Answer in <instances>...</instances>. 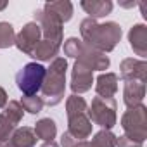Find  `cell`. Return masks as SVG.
<instances>
[{
  "instance_id": "obj_31",
  "label": "cell",
  "mask_w": 147,
  "mask_h": 147,
  "mask_svg": "<svg viewBox=\"0 0 147 147\" xmlns=\"http://www.w3.org/2000/svg\"><path fill=\"white\" fill-rule=\"evenodd\" d=\"M7 7V2H5V0H4V2H0V11H4Z\"/></svg>"
},
{
  "instance_id": "obj_7",
  "label": "cell",
  "mask_w": 147,
  "mask_h": 147,
  "mask_svg": "<svg viewBox=\"0 0 147 147\" xmlns=\"http://www.w3.org/2000/svg\"><path fill=\"white\" fill-rule=\"evenodd\" d=\"M40 38H42V30H40L38 23L33 21V23L24 24V28L16 35V42H14V45H16L21 52L31 55V52H33L35 47L38 45Z\"/></svg>"
},
{
  "instance_id": "obj_23",
  "label": "cell",
  "mask_w": 147,
  "mask_h": 147,
  "mask_svg": "<svg viewBox=\"0 0 147 147\" xmlns=\"http://www.w3.org/2000/svg\"><path fill=\"white\" fill-rule=\"evenodd\" d=\"M19 104H21L23 109L28 111L30 114H38V113L43 109V100H42V97H38V95H24Z\"/></svg>"
},
{
  "instance_id": "obj_21",
  "label": "cell",
  "mask_w": 147,
  "mask_h": 147,
  "mask_svg": "<svg viewBox=\"0 0 147 147\" xmlns=\"http://www.w3.org/2000/svg\"><path fill=\"white\" fill-rule=\"evenodd\" d=\"M16 42V33L11 23H0V49H9Z\"/></svg>"
},
{
  "instance_id": "obj_26",
  "label": "cell",
  "mask_w": 147,
  "mask_h": 147,
  "mask_svg": "<svg viewBox=\"0 0 147 147\" xmlns=\"http://www.w3.org/2000/svg\"><path fill=\"white\" fill-rule=\"evenodd\" d=\"M82 47H83V42L82 40H78V38H67L66 42H64V54L67 55V57H78V54H80V50H82Z\"/></svg>"
},
{
  "instance_id": "obj_9",
  "label": "cell",
  "mask_w": 147,
  "mask_h": 147,
  "mask_svg": "<svg viewBox=\"0 0 147 147\" xmlns=\"http://www.w3.org/2000/svg\"><path fill=\"white\" fill-rule=\"evenodd\" d=\"M76 61H80L82 64H85V66L90 67L92 71H94V69L104 71V69L109 67V57H107L104 52H99V50H95V49L87 47L85 43H83V47H82V50H80Z\"/></svg>"
},
{
  "instance_id": "obj_3",
  "label": "cell",
  "mask_w": 147,
  "mask_h": 147,
  "mask_svg": "<svg viewBox=\"0 0 147 147\" xmlns=\"http://www.w3.org/2000/svg\"><path fill=\"white\" fill-rule=\"evenodd\" d=\"M121 126L125 130V137L144 144V140L147 138V109H145V106L140 104V106L130 107L121 118Z\"/></svg>"
},
{
  "instance_id": "obj_32",
  "label": "cell",
  "mask_w": 147,
  "mask_h": 147,
  "mask_svg": "<svg viewBox=\"0 0 147 147\" xmlns=\"http://www.w3.org/2000/svg\"><path fill=\"white\" fill-rule=\"evenodd\" d=\"M121 5H123V7H133V5H137V4H135V2H130V4H121Z\"/></svg>"
},
{
  "instance_id": "obj_2",
  "label": "cell",
  "mask_w": 147,
  "mask_h": 147,
  "mask_svg": "<svg viewBox=\"0 0 147 147\" xmlns=\"http://www.w3.org/2000/svg\"><path fill=\"white\" fill-rule=\"evenodd\" d=\"M66 69L67 61L64 57H55L47 69V75L42 85V100L47 106H57L64 99L66 90Z\"/></svg>"
},
{
  "instance_id": "obj_15",
  "label": "cell",
  "mask_w": 147,
  "mask_h": 147,
  "mask_svg": "<svg viewBox=\"0 0 147 147\" xmlns=\"http://www.w3.org/2000/svg\"><path fill=\"white\" fill-rule=\"evenodd\" d=\"M95 92H97L99 97L113 99V95L118 92V76L114 73H102V75L97 78Z\"/></svg>"
},
{
  "instance_id": "obj_16",
  "label": "cell",
  "mask_w": 147,
  "mask_h": 147,
  "mask_svg": "<svg viewBox=\"0 0 147 147\" xmlns=\"http://www.w3.org/2000/svg\"><path fill=\"white\" fill-rule=\"evenodd\" d=\"M36 140L38 138H36L33 128L23 126V128L14 130V133L9 138V145H12V147H35Z\"/></svg>"
},
{
  "instance_id": "obj_19",
  "label": "cell",
  "mask_w": 147,
  "mask_h": 147,
  "mask_svg": "<svg viewBox=\"0 0 147 147\" xmlns=\"http://www.w3.org/2000/svg\"><path fill=\"white\" fill-rule=\"evenodd\" d=\"M33 131H35L36 138L47 142V140H54V138H55L57 126H55V121H54V119H50V118H43V119H40V121L35 125Z\"/></svg>"
},
{
  "instance_id": "obj_1",
  "label": "cell",
  "mask_w": 147,
  "mask_h": 147,
  "mask_svg": "<svg viewBox=\"0 0 147 147\" xmlns=\"http://www.w3.org/2000/svg\"><path fill=\"white\" fill-rule=\"evenodd\" d=\"M80 31H82V42L90 47L95 49L99 52H111L116 43L121 40V26L118 23H104L99 24L95 19H83L80 24Z\"/></svg>"
},
{
  "instance_id": "obj_30",
  "label": "cell",
  "mask_w": 147,
  "mask_h": 147,
  "mask_svg": "<svg viewBox=\"0 0 147 147\" xmlns=\"http://www.w3.org/2000/svg\"><path fill=\"white\" fill-rule=\"evenodd\" d=\"M40 147H59V144H57L55 140H47V142H43Z\"/></svg>"
},
{
  "instance_id": "obj_8",
  "label": "cell",
  "mask_w": 147,
  "mask_h": 147,
  "mask_svg": "<svg viewBox=\"0 0 147 147\" xmlns=\"http://www.w3.org/2000/svg\"><path fill=\"white\" fill-rule=\"evenodd\" d=\"M94 83V76H92V69L87 67L85 64H82L80 61L75 62L73 66V76H71V90L76 94H83L87 90L92 88Z\"/></svg>"
},
{
  "instance_id": "obj_13",
  "label": "cell",
  "mask_w": 147,
  "mask_h": 147,
  "mask_svg": "<svg viewBox=\"0 0 147 147\" xmlns=\"http://www.w3.org/2000/svg\"><path fill=\"white\" fill-rule=\"evenodd\" d=\"M128 40H130V47L137 55L140 57L147 55V26L145 24H135L128 33Z\"/></svg>"
},
{
  "instance_id": "obj_29",
  "label": "cell",
  "mask_w": 147,
  "mask_h": 147,
  "mask_svg": "<svg viewBox=\"0 0 147 147\" xmlns=\"http://www.w3.org/2000/svg\"><path fill=\"white\" fill-rule=\"evenodd\" d=\"M7 106V94H5V90L0 87V107H5Z\"/></svg>"
},
{
  "instance_id": "obj_17",
  "label": "cell",
  "mask_w": 147,
  "mask_h": 147,
  "mask_svg": "<svg viewBox=\"0 0 147 147\" xmlns=\"http://www.w3.org/2000/svg\"><path fill=\"white\" fill-rule=\"evenodd\" d=\"M43 9L54 12V14L61 19L62 24L67 23V21L73 18V4L67 2V0H59V2H47V4L43 5Z\"/></svg>"
},
{
  "instance_id": "obj_10",
  "label": "cell",
  "mask_w": 147,
  "mask_h": 147,
  "mask_svg": "<svg viewBox=\"0 0 147 147\" xmlns=\"http://www.w3.org/2000/svg\"><path fill=\"white\" fill-rule=\"evenodd\" d=\"M67 133L73 137V138H76L78 142L85 140L90 137L92 133V121L88 119L87 113L83 114H75V116H71L67 118Z\"/></svg>"
},
{
  "instance_id": "obj_28",
  "label": "cell",
  "mask_w": 147,
  "mask_h": 147,
  "mask_svg": "<svg viewBox=\"0 0 147 147\" xmlns=\"http://www.w3.org/2000/svg\"><path fill=\"white\" fill-rule=\"evenodd\" d=\"M76 144H78V140L76 138H73L67 131L62 135V138H61V145L62 147H76Z\"/></svg>"
},
{
  "instance_id": "obj_12",
  "label": "cell",
  "mask_w": 147,
  "mask_h": 147,
  "mask_svg": "<svg viewBox=\"0 0 147 147\" xmlns=\"http://www.w3.org/2000/svg\"><path fill=\"white\" fill-rule=\"evenodd\" d=\"M145 95V83L137 80H125V90H123V100L126 107H135L142 104V99Z\"/></svg>"
},
{
  "instance_id": "obj_25",
  "label": "cell",
  "mask_w": 147,
  "mask_h": 147,
  "mask_svg": "<svg viewBox=\"0 0 147 147\" xmlns=\"http://www.w3.org/2000/svg\"><path fill=\"white\" fill-rule=\"evenodd\" d=\"M14 130H16V126H14L2 113H0V144L5 145V144L9 142L11 135L14 133Z\"/></svg>"
},
{
  "instance_id": "obj_27",
  "label": "cell",
  "mask_w": 147,
  "mask_h": 147,
  "mask_svg": "<svg viewBox=\"0 0 147 147\" xmlns=\"http://www.w3.org/2000/svg\"><path fill=\"white\" fill-rule=\"evenodd\" d=\"M116 145L118 147H142V142H135V140H131V138L123 135V137L116 138Z\"/></svg>"
},
{
  "instance_id": "obj_5",
  "label": "cell",
  "mask_w": 147,
  "mask_h": 147,
  "mask_svg": "<svg viewBox=\"0 0 147 147\" xmlns=\"http://www.w3.org/2000/svg\"><path fill=\"white\" fill-rule=\"evenodd\" d=\"M87 116L92 123L102 126L104 130H111L116 125V100L97 95L92 100L90 109H87Z\"/></svg>"
},
{
  "instance_id": "obj_14",
  "label": "cell",
  "mask_w": 147,
  "mask_h": 147,
  "mask_svg": "<svg viewBox=\"0 0 147 147\" xmlns=\"http://www.w3.org/2000/svg\"><path fill=\"white\" fill-rule=\"evenodd\" d=\"M80 5L88 14L90 19L104 18V16L111 14V11H113V2L111 0H83Z\"/></svg>"
},
{
  "instance_id": "obj_22",
  "label": "cell",
  "mask_w": 147,
  "mask_h": 147,
  "mask_svg": "<svg viewBox=\"0 0 147 147\" xmlns=\"http://www.w3.org/2000/svg\"><path fill=\"white\" fill-rule=\"evenodd\" d=\"M23 111H24V109H23V106H21L19 102L11 100V102L5 106V111H4L2 114H4L14 126H18V123L23 119Z\"/></svg>"
},
{
  "instance_id": "obj_11",
  "label": "cell",
  "mask_w": 147,
  "mask_h": 147,
  "mask_svg": "<svg viewBox=\"0 0 147 147\" xmlns=\"http://www.w3.org/2000/svg\"><path fill=\"white\" fill-rule=\"evenodd\" d=\"M121 78L125 80H137L145 83L147 80V62L138 59H125L121 62Z\"/></svg>"
},
{
  "instance_id": "obj_18",
  "label": "cell",
  "mask_w": 147,
  "mask_h": 147,
  "mask_svg": "<svg viewBox=\"0 0 147 147\" xmlns=\"http://www.w3.org/2000/svg\"><path fill=\"white\" fill-rule=\"evenodd\" d=\"M59 47L57 43H52L49 40H40L38 45L35 47V50L31 52V57L38 59V61H50V59H55L57 52H59Z\"/></svg>"
},
{
  "instance_id": "obj_33",
  "label": "cell",
  "mask_w": 147,
  "mask_h": 147,
  "mask_svg": "<svg viewBox=\"0 0 147 147\" xmlns=\"http://www.w3.org/2000/svg\"><path fill=\"white\" fill-rule=\"evenodd\" d=\"M5 147H12V145H9V144H7V145H5Z\"/></svg>"
},
{
  "instance_id": "obj_20",
  "label": "cell",
  "mask_w": 147,
  "mask_h": 147,
  "mask_svg": "<svg viewBox=\"0 0 147 147\" xmlns=\"http://www.w3.org/2000/svg\"><path fill=\"white\" fill-rule=\"evenodd\" d=\"M66 113H67V118L75 116V114L87 113V102H85V99L80 97V95H75V94H73L71 97H67V100H66Z\"/></svg>"
},
{
  "instance_id": "obj_4",
  "label": "cell",
  "mask_w": 147,
  "mask_h": 147,
  "mask_svg": "<svg viewBox=\"0 0 147 147\" xmlns=\"http://www.w3.org/2000/svg\"><path fill=\"white\" fill-rule=\"evenodd\" d=\"M47 75V69L38 64V62H30L26 64L18 75H16V83L18 88L24 95H36V92L42 88L43 80Z\"/></svg>"
},
{
  "instance_id": "obj_6",
  "label": "cell",
  "mask_w": 147,
  "mask_h": 147,
  "mask_svg": "<svg viewBox=\"0 0 147 147\" xmlns=\"http://www.w3.org/2000/svg\"><path fill=\"white\" fill-rule=\"evenodd\" d=\"M35 23H38L43 40H49L52 43L61 45V42H62V23L54 12H50L47 9L35 11Z\"/></svg>"
},
{
  "instance_id": "obj_24",
  "label": "cell",
  "mask_w": 147,
  "mask_h": 147,
  "mask_svg": "<svg viewBox=\"0 0 147 147\" xmlns=\"http://www.w3.org/2000/svg\"><path fill=\"white\" fill-rule=\"evenodd\" d=\"M116 138L118 137H114L109 130H100L92 138V145L94 147H116Z\"/></svg>"
}]
</instances>
